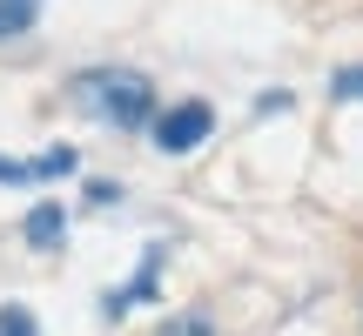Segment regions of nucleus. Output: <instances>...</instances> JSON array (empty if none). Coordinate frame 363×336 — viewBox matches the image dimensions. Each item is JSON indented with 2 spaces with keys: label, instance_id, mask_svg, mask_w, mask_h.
Returning a JSON list of instances; mask_svg holds the SVG:
<instances>
[{
  "label": "nucleus",
  "instance_id": "obj_2",
  "mask_svg": "<svg viewBox=\"0 0 363 336\" xmlns=\"http://www.w3.org/2000/svg\"><path fill=\"white\" fill-rule=\"evenodd\" d=\"M216 128V115H208V101H182V108H169V115L155 121V148L162 155H189L202 135Z\"/></svg>",
  "mask_w": 363,
  "mask_h": 336
},
{
  "label": "nucleus",
  "instance_id": "obj_3",
  "mask_svg": "<svg viewBox=\"0 0 363 336\" xmlns=\"http://www.w3.org/2000/svg\"><path fill=\"white\" fill-rule=\"evenodd\" d=\"M74 168V155H40V162H13V155H0V181H48V175H67Z\"/></svg>",
  "mask_w": 363,
  "mask_h": 336
},
{
  "label": "nucleus",
  "instance_id": "obj_8",
  "mask_svg": "<svg viewBox=\"0 0 363 336\" xmlns=\"http://www.w3.org/2000/svg\"><path fill=\"white\" fill-rule=\"evenodd\" d=\"M162 336H216V330H208V323H202V316H175V323H169V330H162Z\"/></svg>",
  "mask_w": 363,
  "mask_h": 336
},
{
  "label": "nucleus",
  "instance_id": "obj_7",
  "mask_svg": "<svg viewBox=\"0 0 363 336\" xmlns=\"http://www.w3.org/2000/svg\"><path fill=\"white\" fill-rule=\"evenodd\" d=\"M330 94H337V101H363V67H343V74L330 81Z\"/></svg>",
  "mask_w": 363,
  "mask_h": 336
},
{
  "label": "nucleus",
  "instance_id": "obj_4",
  "mask_svg": "<svg viewBox=\"0 0 363 336\" xmlns=\"http://www.w3.org/2000/svg\"><path fill=\"white\" fill-rule=\"evenodd\" d=\"M61 235H67V215H61L54 202H40L34 215H27V242H34V249H54Z\"/></svg>",
  "mask_w": 363,
  "mask_h": 336
},
{
  "label": "nucleus",
  "instance_id": "obj_1",
  "mask_svg": "<svg viewBox=\"0 0 363 336\" xmlns=\"http://www.w3.org/2000/svg\"><path fill=\"white\" fill-rule=\"evenodd\" d=\"M81 94H88L94 115H108L115 128H142V121L155 115V88H148L142 74H128V67H115V74H81Z\"/></svg>",
  "mask_w": 363,
  "mask_h": 336
},
{
  "label": "nucleus",
  "instance_id": "obj_6",
  "mask_svg": "<svg viewBox=\"0 0 363 336\" xmlns=\"http://www.w3.org/2000/svg\"><path fill=\"white\" fill-rule=\"evenodd\" d=\"M0 336H34V316H27L21 303H7V310H0Z\"/></svg>",
  "mask_w": 363,
  "mask_h": 336
},
{
  "label": "nucleus",
  "instance_id": "obj_5",
  "mask_svg": "<svg viewBox=\"0 0 363 336\" xmlns=\"http://www.w3.org/2000/svg\"><path fill=\"white\" fill-rule=\"evenodd\" d=\"M34 13H40V0H0V40L27 34V27H34Z\"/></svg>",
  "mask_w": 363,
  "mask_h": 336
}]
</instances>
